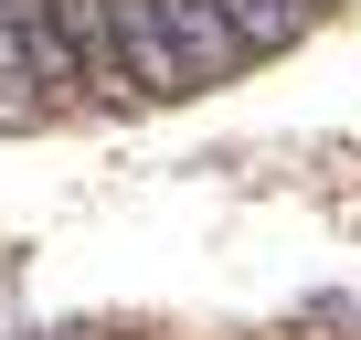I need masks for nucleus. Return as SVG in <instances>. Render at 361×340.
Masks as SVG:
<instances>
[{
  "instance_id": "1",
  "label": "nucleus",
  "mask_w": 361,
  "mask_h": 340,
  "mask_svg": "<svg viewBox=\"0 0 361 340\" xmlns=\"http://www.w3.org/2000/svg\"><path fill=\"white\" fill-rule=\"evenodd\" d=\"M43 85L54 107H138L117 54V0H43Z\"/></svg>"
},
{
  "instance_id": "2",
  "label": "nucleus",
  "mask_w": 361,
  "mask_h": 340,
  "mask_svg": "<svg viewBox=\"0 0 361 340\" xmlns=\"http://www.w3.org/2000/svg\"><path fill=\"white\" fill-rule=\"evenodd\" d=\"M117 54H128V96L138 107H180L192 96V64L170 43V0H117Z\"/></svg>"
},
{
  "instance_id": "3",
  "label": "nucleus",
  "mask_w": 361,
  "mask_h": 340,
  "mask_svg": "<svg viewBox=\"0 0 361 340\" xmlns=\"http://www.w3.org/2000/svg\"><path fill=\"white\" fill-rule=\"evenodd\" d=\"M64 117L43 85V0H0V128H43Z\"/></svg>"
},
{
  "instance_id": "4",
  "label": "nucleus",
  "mask_w": 361,
  "mask_h": 340,
  "mask_svg": "<svg viewBox=\"0 0 361 340\" xmlns=\"http://www.w3.org/2000/svg\"><path fill=\"white\" fill-rule=\"evenodd\" d=\"M224 22H234V43L266 64V54H287V43H298L319 11H308V0H224Z\"/></svg>"
},
{
  "instance_id": "5",
  "label": "nucleus",
  "mask_w": 361,
  "mask_h": 340,
  "mask_svg": "<svg viewBox=\"0 0 361 340\" xmlns=\"http://www.w3.org/2000/svg\"><path fill=\"white\" fill-rule=\"evenodd\" d=\"M308 11H319V22H329V11H350V0H308Z\"/></svg>"
}]
</instances>
